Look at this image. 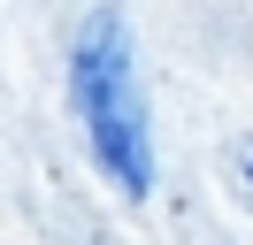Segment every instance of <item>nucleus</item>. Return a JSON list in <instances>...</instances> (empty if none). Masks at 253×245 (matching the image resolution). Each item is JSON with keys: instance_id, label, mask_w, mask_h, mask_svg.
I'll return each mask as SVG.
<instances>
[{"instance_id": "obj_1", "label": "nucleus", "mask_w": 253, "mask_h": 245, "mask_svg": "<svg viewBox=\"0 0 253 245\" xmlns=\"http://www.w3.org/2000/svg\"><path fill=\"white\" fill-rule=\"evenodd\" d=\"M69 107L84 122V146H92L100 176L115 184L123 199L154 192V115H146L138 92V54H130L123 8H92L69 39Z\"/></svg>"}, {"instance_id": "obj_2", "label": "nucleus", "mask_w": 253, "mask_h": 245, "mask_svg": "<svg viewBox=\"0 0 253 245\" xmlns=\"http://www.w3.org/2000/svg\"><path fill=\"white\" fill-rule=\"evenodd\" d=\"M230 176H238V192L253 199V138H238V146H230Z\"/></svg>"}]
</instances>
